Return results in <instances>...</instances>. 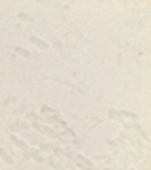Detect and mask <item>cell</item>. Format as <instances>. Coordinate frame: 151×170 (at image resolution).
I'll return each mask as SVG.
<instances>
[{"label": "cell", "mask_w": 151, "mask_h": 170, "mask_svg": "<svg viewBox=\"0 0 151 170\" xmlns=\"http://www.w3.org/2000/svg\"><path fill=\"white\" fill-rule=\"evenodd\" d=\"M15 102H17V98H15V96H12V98H6V100H4V106H9V104H15Z\"/></svg>", "instance_id": "9"}, {"label": "cell", "mask_w": 151, "mask_h": 170, "mask_svg": "<svg viewBox=\"0 0 151 170\" xmlns=\"http://www.w3.org/2000/svg\"><path fill=\"white\" fill-rule=\"evenodd\" d=\"M0 157H2V159H4V161L8 163V164H12V163H13V159H12V157H9V155H8V153L4 151V149H0Z\"/></svg>", "instance_id": "7"}, {"label": "cell", "mask_w": 151, "mask_h": 170, "mask_svg": "<svg viewBox=\"0 0 151 170\" xmlns=\"http://www.w3.org/2000/svg\"><path fill=\"white\" fill-rule=\"evenodd\" d=\"M9 140H12V144H13L15 147H19V149H23V151H25V144L21 142L19 138H15V136H12V138H9Z\"/></svg>", "instance_id": "6"}, {"label": "cell", "mask_w": 151, "mask_h": 170, "mask_svg": "<svg viewBox=\"0 0 151 170\" xmlns=\"http://www.w3.org/2000/svg\"><path fill=\"white\" fill-rule=\"evenodd\" d=\"M36 129H38L40 132H44V134H47V136H53V138H55V136H57V134L53 132L51 129H47V127H42V125H36Z\"/></svg>", "instance_id": "3"}, {"label": "cell", "mask_w": 151, "mask_h": 170, "mask_svg": "<svg viewBox=\"0 0 151 170\" xmlns=\"http://www.w3.org/2000/svg\"><path fill=\"white\" fill-rule=\"evenodd\" d=\"M74 163H76V166H78L79 170H94V166L87 161V159H83V157H79V155L74 157Z\"/></svg>", "instance_id": "1"}, {"label": "cell", "mask_w": 151, "mask_h": 170, "mask_svg": "<svg viewBox=\"0 0 151 170\" xmlns=\"http://www.w3.org/2000/svg\"><path fill=\"white\" fill-rule=\"evenodd\" d=\"M30 43H34L36 47H40V49H47V47H49V45H47V42L40 40V38H36V36H30Z\"/></svg>", "instance_id": "2"}, {"label": "cell", "mask_w": 151, "mask_h": 170, "mask_svg": "<svg viewBox=\"0 0 151 170\" xmlns=\"http://www.w3.org/2000/svg\"><path fill=\"white\" fill-rule=\"evenodd\" d=\"M27 157H30V159H34L36 163H44V157H42V155H40L38 151H30V153H28Z\"/></svg>", "instance_id": "5"}, {"label": "cell", "mask_w": 151, "mask_h": 170, "mask_svg": "<svg viewBox=\"0 0 151 170\" xmlns=\"http://www.w3.org/2000/svg\"><path fill=\"white\" fill-rule=\"evenodd\" d=\"M15 53H17L19 57H25V59H28V57H30V51H27L25 47H19V45L15 47Z\"/></svg>", "instance_id": "4"}, {"label": "cell", "mask_w": 151, "mask_h": 170, "mask_svg": "<svg viewBox=\"0 0 151 170\" xmlns=\"http://www.w3.org/2000/svg\"><path fill=\"white\" fill-rule=\"evenodd\" d=\"M17 17H19L21 21H23V23H30V21H32V15H28V13H23V11H21V13H19Z\"/></svg>", "instance_id": "8"}]
</instances>
